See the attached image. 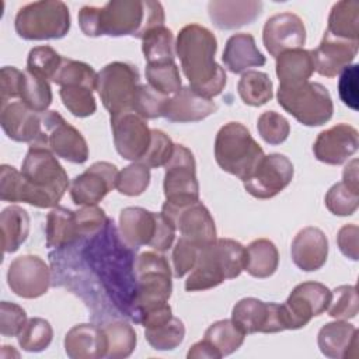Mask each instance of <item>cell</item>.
Returning a JSON list of instances; mask_svg holds the SVG:
<instances>
[{"mask_svg":"<svg viewBox=\"0 0 359 359\" xmlns=\"http://www.w3.org/2000/svg\"><path fill=\"white\" fill-rule=\"evenodd\" d=\"M87 251L90 254L88 264L97 272L100 282L121 313L130 318L136 296L135 258L132 248L122 241L112 220H108L100 233L90 237Z\"/></svg>","mask_w":359,"mask_h":359,"instance_id":"6da1fadb","label":"cell"},{"mask_svg":"<svg viewBox=\"0 0 359 359\" xmlns=\"http://www.w3.org/2000/svg\"><path fill=\"white\" fill-rule=\"evenodd\" d=\"M79 25L87 36L130 35L142 39L150 29L164 25V8L153 0H112L104 7H81Z\"/></svg>","mask_w":359,"mask_h":359,"instance_id":"7a4b0ae2","label":"cell"},{"mask_svg":"<svg viewBox=\"0 0 359 359\" xmlns=\"http://www.w3.org/2000/svg\"><path fill=\"white\" fill-rule=\"evenodd\" d=\"M216 50V36L199 24H188L177 35L175 53L189 87L206 98L219 95L227 81L224 69L215 60Z\"/></svg>","mask_w":359,"mask_h":359,"instance_id":"3957f363","label":"cell"},{"mask_svg":"<svg viewBox=\"0 0 359 359\" xmlns=\"http://www.w3.org/2000/svg\"><path fill=\"white\" fill-rule=\"evenodd\" d=\"M21 174V202L35 208H55L69 187L67 172L43 146L29 144Z\"/></svg>","mask_w":359,"mask_h":359,"instance_id":"277c9868","label":"cell"},{"mask_svg":"<svg viewBox=\"0 0 359 359\" xmlns=\"http://www.w3.org/2000/svg\"><path fill=\"white\" fill-rule=\"evenodd\" d=\"M245 247L233 238H216L199 250L198 261L185 280V290L198 292L237 278L244 269Z\"/></svg>","mask_w":359,"mask_h":359,"instance_id":"5b68a950","label":"cell"},{"mask_svg":"<svg viewBox=\"0 0 359 359\" xmlns=\"http://www.w3.org/2000/svg\"><path fill=\"white\" fill-rule=\"evenodd\" d=\"M264 156L262 147L243 123L229 122L219 129L215 139V160L223 171L245 181Z\"/></svg>","mask_w":359,"mask_h":359,"instance_id":"8992f818","label":"cell"},{"mask_svg":"<svg viewBox=\"0 0 359 359\" xmlns=\"http://www.w3.org/2000/svg\"><path fill=\"white\" fill-rule=\"evenodd\" d=\"M119 236L132 250L149 245L154 251H168L175 238L174 224L163 215L144 208L129 206L119 215Z\"/></svg>","mask_w":359,"mask_h":359,"instance_id":"52a82bcc","label":"cell"},{"mask_svg":"<svg viewBox=\"0 0 359 359\" xmlns=\"http://www.w3.org/2000/svg\"><path fill=\"white\" fill-rule=\"evenodd\" d=\"M136 296L130 320L154 306L168 303L172 292L171 268L168 259L158 251H144L135 258Z\"/></svg>","mask_w":359,"mask_h":359,"instance_id":"ba28073f","label":"cell"},{"mask_svg":"<svg viewBox=\"0 0 359 359\" xmlns=\"http://www.w3.org/2000/svg\"><path fill=\"white\" fill-rule=\"evenodd\" d=\"M14 28L27 41L60 39L70 29V13L60 0L28 3L17 11Z\"/></svg>","mask_w":359,"mask_h":359,"instance_id":"9c48e42d","label":"cell"},{"mask_svg":"<svg viewBox=\"0 0 359 359\" xmlns=\"http://www.w3.org/2000/svg\"><path fill=\"white\" fill-rule=\"evenodd\" d=\"M279 105L306 126H321L332 118L334 104L328 90L316 81L279 86Z\"/></svg>","mask_w":359,"mask_h":359,"instance_id":"30bf717a","label":"cell"},{"mask_svg":"<svg viewBox=\"0 0 359 359\" xmlns=\"http://www.w3.org/2000/svg\"><path fill=\"white\" fill-rule=\"evenodd\" d=\"M139 79L137 67L125 62L108 63L98 72L97 91L111 115L132 111Z\"/></svg>","mask_w":359,"mask_h":359,"instance_id":"8fae6325","label":"cell"},{"mask_svg":"<svg viewBox=\"0 0 359 359\" xmlns=\"http://www.w3.org/2000/svg\"><path fill=\"white\" fill-rule=\"evenodd\" d=\"M41 116L42 133L32 144L43 146L56 157L70 163H86L88 158V146L83 135L56 111H46Z\"/></svg>","mask_w":359,"mask_h":359,"instance_id":"7c38bea8","label":"cell"},{"mask_svg":"<svg viewBox=\"0 0 359 359\" xmlns=\"http://www.w3.org/2000/svg\"><path fill=\"white\" fill-rule=\"evenodd\" d=\"M165 203L184 206L199 201V184L196 180V164L192 151L184 144H175L174 153L164 165Z\"/></svg>","mask_w":359,"mask_h":359,"instance_id":"4fadbf2b","label":"cell"},{"mask_svg":"<svg viewBox=\"0 0 359 359\" xmlns=\"http://www.w3.org/2000/svg\"><path fill=\"white\" fill-rule=\"evenodd\" d=\"M332 292L320 282L297 285L282 304L286 330H299L316 316L323 314L331 302Z\"/></svg>","mask_w":359,"mask_h":359,"instance_id":"5bb4252c","label":"cell"},{"mask_svg":"<svg viewBox=\"0 0 359 359\" xmlns=\"http://www.w3.org/2000/svg\"><path fill=\"white\" fill-rule=\"evenodd\" d=\"M161 213L174 224L181 237L198 247L209 245L217 238L215 220L208 208L199 201L184 206H171L164 202Z\"/></svg>","mask_w":359,"mask_h":359,"instance_id":"9a60e30c","label":"cell"},{"mask_svg":"<svg viewBox=\"0 0 359 359\" xmlns=\"http://www.w3.org/2000/svg\"><path fill=\"white\" fill-rule=\"evenodd\" d=\"M111 129L118 154L129 161H139L147 151L151 140L144 118L135 111H123L111 115Z\"/></svg>","mask_w":359,"mask_h":359,"instance_id":"2e32d148","label":"cell"},{"mask_svg":"<svg viewBox=\"0 0 359 359\" xmlns=\"http://www.w3.org/2000/svg\"><path fill=\"white\" fill-rule=\"evenodd\" d=\"M292 161L279 153L264 156L244 182L245 191L257 199H269L283 191L293 178Z\"/></svg>","mask_w":359,"mask_h":359,"instance_id":"e0dca14e","label":"cell"},{"mask_svg":"<svg viewBox=\"0 0 359 359\" xmlns=\"http://www.w3.org/2000/svg\"><path fill=\"white\" fill-rule=\"evenodd\" d=\"M231 320L247 334H273L286 330L283 309L278 303H266L255 297L238 300L231 311Z\"/></svg>","mask_w":359,"mask_h":359,"instance_id":"ac0fdd59","label":"cell"},{"mask_svg":"<svg viewBox=\"0 0 359 359\" xmlns=\"http://www.w3.org/2000/svg\"><path fill=\"white\" fill-rule=\"evenodd\" d=\"M11 292L24 299H36L50 286V269L38 255H21L11 261L7 271Z\"/></svg>","mask_w":359,"mask_h":359,"instance_id":"d6986e66","label":"cell"},{"mask_svg":"<svg viewBox=\"0 0 359 359\" xmlns=\"http://www.w3.org/2000/svg\"><path fill=\"white\" fill-rule=\"evenodd\" d=\"M118 168L108 161H97L70 184V198L79 206H91L101 202L109 191L116 188Z\"/></svg>","mask_w":359,"mask_h":359,"instance_id":"ffe728a7","label":"cell"},{"mask_svg":"<svg viewBox=\"0 0 359 359\" xmlns=\"http://www.w3.org/2000/svg\"><path fill=\"white\" fill-rule=\"evenodd\" d=\"M262 42L273 57H278L286 50L300 49L306 42L303 20L289 11L269 17L262 29Z\"/></svg>","mask_w":359,"mask_h":359,"instance_id":"44dd1931","label":"cell"},{"mask_svg":"<svg viewBox=\"0 0 359 359\" xmlns=\"http://www.w3.org/2000/svg\"><path fill=\"white\" fill-rule=\"evenodd\" d=\"M358 146V130L348 123H337L318 133L313 144V153L321 163L339 165L356 153Z\"/></svg>","mask_w":359,"mask_h":359,"instance_id":"7402d4cb","label":"cell"},{"mask_svg":"<svg viewBox=\"0 0 359 359\" xmlns=\"http://www.w3.org/2000/svg\"><path fill=\"white\" fill-rule=\"evenodd\" d=\"M358 46L359 41L337 38L325 31L320 45L311 50L314 70L324 77H335L352 63Z\"/></svg>","mask_w":359,"mask_h":359,"instance_id":"603a6c76","label":"cell"},{"mask_svg":"<svg viewBox=\"0 0 359 359\" xmlns=\"http://www.w3.org/2000/svg\"><path fill=\"white\" fill-rule=\"evenodd\" d=\"M0 125L14 142L32 144L42 133L41 114L29 109L22 101H10L0 104Z\"/></svg>","mask_w":359,"mask_h":359,"instance_id":"cb8c5ba5","label":"cell"},{"mask_svg":"<svg viewBox=\"0 0 359 359\" xmlns=\"http://www.w3.org/2000/svg\"><path fill=\"white\" fill-rule=\"evenodd\" d=\"M217 111V105L212 98H206L195 93L189 86L181 87L175 94L168 97L163 116L171 122H198Z\"/></svg>","mask_w":359,"mask_h":359,"instance_id":"d4e9b609","label":"cell"},{"mask_svg":"<svg viewBox=\"0 0 359 359\" xmlns=\"http://www.w3.org/2000/svg\"><path fill=\"white\" fill-rule=\"evenodd\" d=\"M290 255L294 265L304 272L320 269L328 257V240L323 230L311 226L302 229L292 241Z\"/></svg>","mask_w":359,"mask_h":359,"instance_id":"484cf974","label":"cell"},{"mask_svg":"<svg viewBox=\"0 0 359 359\" xmlns=\"http://www.w3.org/2000/svg\"><path fill=\"white\" fill-rule=\"evenodd\" d=\"M321 353L331 359L358 358V330L345 320L323 325L317 335Z\"/></svg>","mask_w":359,"mask_h":359,"instance_id":"4316f807","label":"cell"},{"mask_svg":"<svg viewBox=\"0 0 359 359\" xmlns=\"http://www.w3.org/2000/svg\"><path fill=\"white\" fill-rule=\"evenodd\" d=\"M65 351L72 359H98L107 356V337L94 324H77L65 335Z\"/></svg>","mask_w":359,"mask_h":359,"instance_id":"83f0119b","label":"cell"},{"mask_svg":"<svg viewBox=\"0 0 359 359\" xmlns=\"http://www.w3.org/2000/svg\"><path fill=\"white\" fill-rule=\"evenodd\" d=\"M262 11V3L212 0L208 3V14L215 27L219 29H236L245 24H251Z\"/></svg>","mask_w":359,"mask_h":359,"instance_id":"f1b7e54d","label":"cell"},{"mask_svg":"<svg viewBox=\"0 0 359 359\" xmlns=\"http://www.w3.org/2000/svg\"><path fill=\"white\" fill-rule=\"evenodd\" d=\"M222 60L227 70L231 73H244L250 67H259L265 65V56L255 45V39L251 34H234L224 46Z\"/></svg>","mask_w":359,"mask_h":359,"instance_id":"f546056e","label":"cell"},{"mask_svg":"<svg viewBox=\"0 0 359 359\" xmlns=\"http://www.w3.org/2000/svg\"><path fill=\"white\" fill-rule=\"evenodd\" d=\"M275 70L279 79V86H293L309 81L314 73L311 50L300 48L282 52L276 57Z\"/></svg>","mask_w":359,"mask_h":359,"instance_id":"4dcf8cb0","label":"cell"},{"mask_svg":"<svg viewBox=\"0 0 359 359\" xmlns=\"http://www.w3.org/2000/svg\"><path fill=\"white\" fill-rule=\"evenodd\" d=\"M76 213L62 206H55L46 216V247L63 248L79 241Z\"/></svg>","mask_w":359,"mask_h":359,"instance_id":"1f68e13d","label":"cell"},{"mask_svg":"<svg viewBox=\"0 0 359 359\" xmlns=\"http://www.w3.org/2000/svg\"><path fill=\"white\" fill-rule=\"evenodd\" d=\"M279 264V252L276 245L268 238H257L245 248L244 271L251 276L264 279L275 273Z\"/></svg>","mask_w":359,"mask_h":359,"instance_id":"d6a6232c","label":"cell"},{"mask_svg":"<svg viewBox=\"0 0 359 359\" xmlns=\"http://www.w3.org/2000/svg\"><path fill=\"white\" fill-rule=\"evenodd\" d=\"M0 227L3 251L6 254L15 252L28 237L29 216L20 206H7L0 213Z\"/></svg>","mask_w":359,"mask_h":359,"instance_id":"836d02e7","label":"cell"},{"mask_svg":"<svg viewBox=\"0 0 359 359\" xmlns=\"http://www.w3.org/2000/svg\"><path fill=\"white\" fill-rule=\"evenodd\" d=\"M327 32L337 38L358 41L359 3L355 0H342L335 3L328 15Z\"/></svg>","mask_w":359,"mask_h":359,"instance_id":"e575fe53","label":"cell"},{"mask_svg":"<svg viewBox=\"0 0 359 359\" xmlns=\"http://www.w3.org/2000/svg\"><path fill=\"white\" fill-rule=\"evenodd\" d=\"M245 334L230 320H219L208 327L203 339L219 353L220 358L236 352L244 342Z\"/></svg>","mask_w":359,"mask_h":359,"instance_id":"d590c367","label":"cell"},{"mask_svg":"<svg viewBox=\"0 0 359 359\" xmlns=\"http://www.w3.org/2000/svg\"><path fill=\"white\" fill-rule=\"evenodd\" d=\"M142 52L147 63L174 62L175 41L174 34L165 25L156 27L142 38Z\"/></svg>","mask_w":359,"mask_h":359,"instance_id":"8d00e7d4","label":"cell"},{"mask_svg":"<svg viewBox=\"0 0 359 359\" xmlns=\"http://www.w3.org/2000/svg\"><path fill=\"white\" fill-rule=\"evenodd\" d=\"M237 93L244 104L261 107L273 97V86L266 73L259 70H247L238 80Z\"/></svg>","mask_w":359,"mask_h":359,"instance_id":"74e56055","label":"cell"},{"mask_svg":"<svg viewBox=\"0 0 359 359\" xmlns=\"http://www.w3.org/2000/svg\"><path fill=\"white\" fill-rule=\"evenodd\" d=\"M107 337V356L109 359H122L132 355L136 348V332L130 324L122 320L111 321L102 327Z\"/></svg>","mask_w":359,"mask_h":359,"instance_id":"f35d334b","label":"cell"},{"mask_svg":"<svg viewBox=\"0 0 359 359\" xmlns=\"http://www.w3.org/2000/svg\"><path fill=\"white\" fill-rule=\"evenodd\" d=\"M20 101L38 114L46 112L52 104V90L49 81L25 70L20 87Z\"/></svg>","mask_w":359,"mask_h":359,"instance_id":"ab89813d","label":"cell"},{"mask_svg":"<svg viewBox=\"0 0 359 359\" xmlns=\"http://www.w3.org/2000/svg\"><path fill=\"white\" fill-rule=\"evenodd\" d=\"M97 74L95 70L80 60L62 57L60 66L55 73L52 81L60 87L66 86H84L90 90H97Z\"/></svg>","mask_w":359,"mask_h":359,"instance_id":"60d3db41","label":"cell"},{"mask_svg":"<svg viewBox=\"0 0 359 359\" xmlns=\"http://www.w3.org/2000/svg\"><path fill=\"white\" fill-rule=\"evenodd\" d=\"M184 337H185L184 323L174 316L158 325L144 328L146 341L153 349H157V351L175 349L184 341Z\"/></svg>","mask_w":359,"mask_h":359,"instance_id":"b9f144b4","label":"cell"},{"mask_svg":"<svg viewBox=\"0 0 359 359\" xmlns=\"http://www.w3.org/2000/svg\"><path fill=\"white\" fill-rule=\"evenodd\" d=\"M144 74L147 84L165 97L175 94L181 88L180 70L175 62L147 63Z\"/></svg>","mask_w":359,"mask_h":359,"instance_id":"7bdbcfd3","label":"cell"},{"mask_svg":"<svg viewBox=\"0 0 359 359\" xmlns=\"http://www.w3.org/2000/svg\"><path fill=\"white\" fill-rule=\"evenodd\" d=\"M52 337L53 330L49 321L41 317H32L17 335V341L27 352H41L50 345Z\"/></svg>","mask_w":359,"mask_h":359,"instance_id":"ee69618b","label":"cell"},{"mask_svg":"<svg viewBox=\"0 0 359 359\" xmlns=\"http://www.w3.org/2000/svg\"><path fill=\"white\" fill-rule=\"evenodd\" d=\"M60 100L65 108L77 118H86L95 112L97 104L93 90L84 86H66L60 87Z\"/></svg>","mask_w":359,"mask_h":359,"instance_id":"f6af8a7d","label":"cell"},{"mask_svg":"<svg viewBox=\"0 0 359 359\" xmlns=\"http://www.w3.org/2000/svg\"><path fill=\"white\" fill-rule=\"evenodd\" d=\"M150 184V168L142 163H132L118 174L116 189L126 196L142 195Z\"/></svg>","mask_w":359,"mask_h":359,"instance_id":"bcb514c9","label":"cell"},{"mask_svg":"<svg viewBox=\"0 0 359 359\" xmlns=\"http://www.w3.org/2000/svg\"><path fill=\"white\" fill-rule=\"evenodd\" d=\"M327 209L337 216H351L359 205V191L352 189L345 182L334 184L325 194Z\"/></svg>","mask_w":359,"mask_h":359,"instance_id":"7dc6e473","label":"cell"},{"mask_svg":"<svg viewBox=\"0 0 359 359\" xmlns=\"http://www.w3.org/2000/svg\"><path fill=\"white\" fill-rule=\"evenodd\" d=\"M62 62V56L50 46H35L29 50L27 70L45 80H52Z\"/></svg>","mask_w":359,"mask_h":359,"instance_id":"c3c4849f","label":"cell"},{"mask_svg":"<svg viewBox=\"0 0 359 359\" xmlns=\"http://www.w3.org/2000/svg\"><path fill=\"white\" fill-rule=\"evenodd\" d=\"M168 97L160 94L154 88H151L149 84H139L132 111H135L137 115H140L144 119H154L158 116H163L164 105L167 102Z\"/></svg>","mask_w":359,"mask_h":359,"instance_id":"681fc988","label":"cell"},{"mask_svg":"<svg viewBox=\"0 0 359 359\" xmlns=\"http://www.w3.org/2000/svg\"><path fill=\"white\" fill-rule=\"evenodd\" d=\"M359 310L356 287L352 285H342L334 289L330 306L327 309L328 316L337 320L355 318Z\"/></svg>","mask_w":359,"mask_h":359,"instance_id":"f907efd6","label":"cell"},{"mask_svg":"<svg viewBox=\"0 0 359 359\" xmlns=\"http://www.w3.org/2000/svg\"><path fill=\"white\" fill-rule=\"evenodd\" d=\"M257 129L259 136L269 144L283 143L290 133L287 119L275 111L262 112L257 121Z\"/></svg>","mask_w":359,"mask_h":359,"instance_id":"816d5d0a","label":"cell"},{"mask_svg":"<svg viewBox=\"0 0 359 359\" xmlns=\"http://www.w3.org/2000/svg\"><path fill=\"white\" fill-rule=\"evenodd\" d=\"M174 143L167 133L160 129H151V140L146 154L137 161L149 168L165 165L174 153Z\"/></svg>","mask_w":359,"mask_h":359,"instance_id":"f5cc1de1","label":"cell"},{"mask_svg":"<svg viewBox=\"0 0 359 359\" xmlns=\"http://www.w3.org/2000/svg\"><path fill=\"white\" fill-rule=\"evenodd\" d=\"M202 247H198L192 241L180 237L174 245L172 250V275L175 278H182L185 273L191 272L198 261L199 250Z\"/></svg>","mask_w":359,"mask_h":359,"instance_id":"db71d44e","label":"cell"},{"mask_svg":"<svg viewBox=\"0 0 359 359\" xmlns=\"http://www.w3.org/2000/svg\"><path fill=\"white\" fill-rule=\"evenodd\" d=\"M76 220H77V227L80 231V237H93L97 233H100L108 223V217L105 212L95 206H83L81 209L76 210Z\"/></svg>","mask_w":359,"mask_h":359,"instance_id":"11a10c76","label":"cell"},{"mask_svg":"<svg viewBox=\"0 0 359 359\" xmlns=\"http://www.w3.org/2000/svg\"><path fill=\"white\" fill-rule=\"evenodd\" d=\"M27 314L15 303H0V334L3 337H17L27 324Z\"/></svg>","mask_w":359,"mask_h":359,"instance_id":"9f6ffc18","label":"cell"},{"mask_svg":"<svg viewBox=\"0 0 359 359\" xmlns=\"http://www.w3.org/2000/svg\"><path fill=\"white\" fill-rule=\"evenodd\" d=\"M338 81V94L341 101L353 111H358V76H359V66L349 65L339 73Z\"/></svg>","mask_w":359,"mask_h":359,"instance_id":"6f0895ef","label":"cell"},{"mask_svg":"<svg viewBox=\"0 0 359 359\" xmlns=\"http://www.w3.org/2000/svg\"><path fill=\"white\" fill-rule=\"evenodd\" d=\"M22 174L14 167L3 164L0 167V199L4 202H20Z\"/></svg>","mask_w":359,"mask_h":359,"instance_id":"680465c9","label":"cell"},{"mask_svg":"<svg viewBox=\"0 0 359 359\" xmlns=\"http://www.w3.org/2000/svg\"><path fill=\"white\" fill-rule=\"evenodd\" d=\"M24 72L14 66H4L0 70V104L20 100V87Z\"/></svg>","mask_w":359,"mask_h":359,"instance_id":"91938a15","label":"cell"},{"mask_svg":"<svg viewBox=\"0 0 359 359\" xmlns=\"http://www.w3.org/2000/svg\"><path fill=\"white\" fill-rule=\"evenodd\" d=\"M358 236H359V229L356 224H345L339 229L337 234V244L339 251L352 261H356L359 257Z\"/></svg>","mask_w":359,"mask_h":359,"instance_id":"94428289","label":"cell"},{"mask_svg":"<svg viewBox=\"0 0 359 359\" xmlns=\"http://www.w3.org/2000/svg\"><path fill=\"white\" fill-rule=\"evenodd\" d=\"M188 359H220L219 353L205 341H199L191 346V349L187 353Z\"/></svg>","mask_w":359,"mask_h":359,"instance_id":"6125c7cd","label":"cell"},{"mask_svg":"<svg viewBox=\"0 0 359 359\" xmlns=\"http://www.w3.org/2000/svg\"><path fill=\"white\" fill-rule=\"evenodd\" d=\"M342 182H345L352 189L359 191V177H358V160H352L348 163V165L344 168L342 174Z\"/></svg>","mask_w":359,"mask_h":359,"instance_id":"be15d7a7","label":"cell"}]
</instances>
